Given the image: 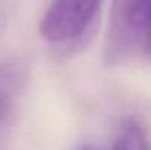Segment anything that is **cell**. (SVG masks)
Instances as JSON below:
<instances>
[{
  "label": "cell",
  "mask_w": 151,
  "mask_h": 150,
  "mask_svg": "<svg viewBox=\"0 0 151 150\" xmlns=\"http://www.w3.org/2000/svg\"><path fill=\"white\" fill-rule=\"evenodd\" d=\"M103 59L110 66L151 60V0H113Z\"/></svg>",
  "instance_id": "cell-1"
},
{
  "label": "cell",
  "mask_w": 151,
  "mask_h": 150,
  "mask_svg": "<svg viewBox=\"0 0 151 150\" xmlns=\"http://www.w3.org/2000/svg\"><path fill=\"white\" fill-rule=\"evenodd\" d=\"M103 0H51L40 21V34L49 43L62 44L81 37L96 15Z\"/></svg>",
  "instance_id": "cell-2"
},
{
  "label": "cell",
  "mask_w": 151,
  "mask_h": 150,
  "mask_svg": "<svg viewBox=\"0 0 151 150\" xmlns=\"http://www.w3.org/2000/svg\"><path fill=\"white\" fill-rule=\"evenodd\" d=\"M113 147L116 150H150V143L145 130L137 121H128Z\"/></svg>",
  "instance_id": "cell-3"
},
{
  "label": "cell",
  "mask_w": 151,
  "mask_h": 150,
  "mask_svg": "<svg viewBox=\"0 0 151 150\" xmlns=\"http://www.w3.org/2000/svg\"><path fill=\"white\" fill-rule=\"evenodd\" d=\"M9 110H10V96H9L7 90L0 84V125L6 119Z\"/></svg>",
  "instance_id": "cell-4"
},
{
  "label": "cell",
  "mask_w": 151,
  "mask_h": 150,
  "mask_svg": "<svg viewBox=\"0 0 151 150\" xmlns=\"http://www.w3.org/2000/svg\"><path fill=\"white\" fill-rule=\"evenodd\" d=\"M82 150H93V149H82Z\"/></svg>",
  "instance_id": "cell-5"
},
{
  "label": "cell",
  "mask_w": 151,
  "mask_h": 150,
  "mask_svg": "<svg viewBox=\"0 0 151 150\" xmlns=\"http://www.w3.org/2000/svg\"><path fill=\"white\" fill-rule=\"evenodd\" d=\"M111 150H116V149H114V147H111Z\"/></svg>",
  "instance_id": "cell-6"
}]
</instances>
